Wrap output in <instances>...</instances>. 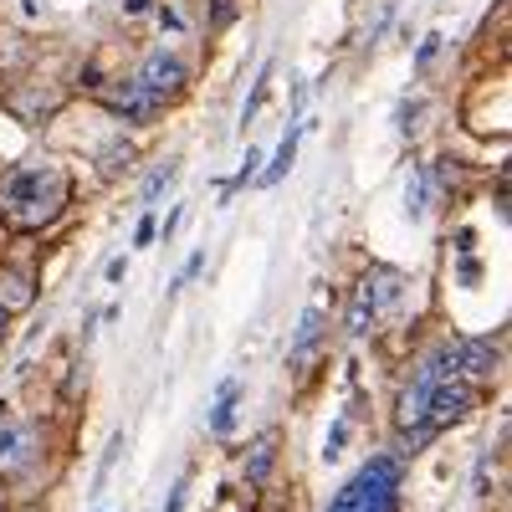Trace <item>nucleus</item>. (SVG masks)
Here are the masks:
<instances>
[{"label":"nucleus","mask_w":512,"mask_h":512,"mask_svg":"<svg viewBox=\"0 0 512 512\" xmlns=\"http://www.w3.org/2000/svg\"><path fill=\"white\" fill-rule=\"evenodd\" d=\"M67 205V175L52 164H26L6 180V216L21 231H41L62 216Z\"/></svg>","instance_id":"1"},{"label":"nucleus","mask_w":512,"mask_h":512,"mask_svg":"<svg viewBox=\"0 0 512 512\" xmlns=\"http://www.w3.org/2000/svg\"><path fill=\"white\" fill-rule=\"evenodd\" d=\"M400 482H405V461L395 451H379L338 487L328 512H400Z\"/></svg>","instance_id":"2"},{"label":"nucleus","mask_w":512,"mask_h":512,"mask_svg":"<svg viewBox=\"0 0 512 512\" xmlns=\"http://www.w3.org/2000/svg\"><path fill=\"white\" fill-rule=\"evenodd\" d=\"M134 77H139L144 88L164 103V98L185 93V82H190V62H185L180 52H169V47H154V52H144V57H139Z\"/></svg>","instance_id":"3"},{"label":"nucleus","mask_w":512,"mask_h":512,"mask_svg":"<svg viewBox=\"0 0 512 512\" xmlns=\"http://www.w3.org/2000/svg\"><path fill=\"white\" fill-rule=\"evenodd\" d=\"M31 466H36V425H26L11 410H0V472L21 477Z\"/></svg>","instance_id":"4"},{"label":"nucleus","mask_w":512,"mask_h":512,"mask_svg":"<svg viewBox=\"0 0 512 512\" xmlns=\"http://www.w3.org/2000/svg\"><path fill=\"white\" fill-rule=\"evenodd\" d=\"M103 108L113 118H123V123H149L159 113V98L144 88L134 72H128V77H118V82H108V88H103Z\"/></svg>","instance_id":"5"},{"label":"nucleus","mask_w":512,"mask_h":512,"mask_svg":"<svg viewBox=\"0 0 512 512\" xmlns=\"http://www.w3.org/2000/svg\"><path fill=\"white\" fill-rule=\"evenodd\" d=\"M354 292H364V303L374 308V318H384L395 303H400V292H405V272L400 267H369L359 282H354Z\"/></svg>","instance_id":"6"},{"label":"nucleus","mask_w":512,"mask_h":512,"mask_svg":"<svg viewBox=\"0 0 512 512\" xmlns=\"http://www.w3.org/2000/svg\"><path fill=\"white\" fill-rule=\"evenodd\" d=\"M318 344H323V308H308L303 318H297V328H292L287 364H292V369H303V364L318 354Z\"/></svg>","instance_id":"7"},{"label":"nucleus","mask_w":512,"mask_h":512,"mask_svg":"<svg viewBox=\"0 0 512 512\" xmlns=\"http://www.w3.org/2000/svg\"><path fill=\"white\" fill-rule=\"evenodd\" d=\"M297 144H303V123H287V134H282V144H277V154H272V164L262 169V175H256V185L262 190H277L282 180H287V169H292V159H297Z\"/></svg>","instance_id":"8"},{"label":"nucleus","mask_w":512,"mask_h":512,"mask_svg":"<svg viewBox=\"0 0 512 512\" xmlns=\"http://www.w3.org/2000/svg\"><path fill=\"white\" fill-rule=\"evenodd\" d=\"M236 405H241V379H221L216 384V405H210V436L226 441L236 431Z\"/></svg>","instance_id":"9"},{"label":"nucleus","mask_w":512,"mask_h":512,"mask_svg":"<svg viewBox=\"0 0 512 512\" xmlns=\"http://www.w3.org/2000/svg\"><path fill=\"white\" fill-rule=\"evenodd\" d=\"M431 205H436V169L420 164L410 175V185H405V210H410V221H425V216H431Z\"/></svg>","instance_id":"10"},{"label":"nucleus","mask_w":512,"mask_h":512,"mask_svg":"<svg viewBox=\"0 0 512 512\" xmlns=\"http://www.w3.org/2000/svg\"><path fill=\"white\" fill-rule=\"evenodd\" d=\"M134 154H139V144L128 139V134H118V139H103L98 144V175L103 180H118L128 164H134Z\"/></svg>","instance_id":"11"},{"label":"nucleus","mask_w":512,"mask_h":512,"mask_svg":"<svg viewBox=\"0 0 512 512\" xmlns=\"http://www.w3.org/2000/svg\"><path fill=\"white\" fill-rule=\"evenodd\" d=\"M36 303V287H31V277L26 272H16V267H0V308H6V313H26Z\"/></svg>","instance_id":"12"},{"label":"nucleus","mask_w":512,"mask_h":512,"mask_svg":"<svg viewBox=\"0 0 512 512\" xmlns=\"http://www.w3.org/2000/svg\"><path fill=\"white\" fill-rule=\"evenodd\" d=\"M272 466H277V441H272V436H262V441H256V446L246 451V466H241V472H246V482H251V487H262V482L272 477Z\"/></svg>","instance_id":"13"},{"label":"nucleus","mask_w":512,"mask_h":512,"mask_svg":"<svg viewBox=\"0 0 512 512\" xmlns=\"http://www.w3.org/2000/svg\"><path fill=\"white\" fill-rule=\"evenodd\" d=\"M57 108H62L57 88H31V93H21V98H16V113H26L31 123H47Z\"/></svg>","instance_id":"14"},{"label":"nucleus","mask_w":512,"mask_h":512,"mask_svg":"<svg viewBox=\"0 0 512 512\" xmlns=\"http://www.w3.org/2000/svg\"><path fill=\"white\" fill-rule=\"evenodd\" d=\"M267 93H272V62H267L262 72H256V82H251V93H246V103H241V128H251V123H256V113H262Z\"/></svg>","instance_id":"15"},{"label":"nucleus","mask_w":512,"mask_h":512,"mask_svg":"<svg viewBox=\"0 0 512 512\" xmlns=\"http://www.w3.org/2000/svg\"><path fill=\"white\" fill-rule=\"evenodd\" d=\"M374 323H379V318H374V308L364 303V292H354L349 308H344V333H349V338H364Z\"/></svg>","instance_id":"16"},{"label":"nucleus","mask_w":512,"mask_h":512,"mask_svg":"<svg viewBox=\"0 0 512 512\" xmlns=\"http://www.w3.org/2000/svg\"><path fill=\"white\" fill-rule=\"evenodd\" d=\"M169 180H175V159H159L149 175H144V185H139V195H144V205H154V200H164V190H169Z\"/></svg>","instance_id":"17"},{"label":"nucleus","mask_w":512,"mask_h":512,"mask_svg":"<svg viewBox=\"0 0 512 512\" xmlns=\"http://www.w3.org/2000/svg\"><path fill=\"white\" fill-rule=\"evenodd\" d=\"M344 441H349V415H338V420H333V431H328V441H323V461H328V466L344 456Z\"/></svg>","instance_id":"18"},{"label":"nucleus","mask_w":512,"mask_h":512,"mask_svg":"<svg viewBox=\"0 0 512 512\" xmlns=\"http://www.w3.org/2000/svg\"><path fill=\"white\" fill-rule=\"evenodd\" d=\"M210 31H226V26H236V0H210Z\"/></svg>","instance_id":"19"},{"label":"nucleus","mask_w":512,"mask_h":512,"mask_svg":"<svg viewBox=\"0 0 512 512\" xmlns=\"http://www.w3.org/2000/svg\"><path fill=\"white\" fill-rule=\"evenodd\" d=\"M200 272H205V246H195V251H190V262H185V272L175 277V287H185V282H195Z\"/></svg>","instance_id":"20"},{"label":"nucleus","mask_w":512,"mask_h":512,"mask_svg":"<svg viewBox=\"0 0 512 512\" xmlns=\"http://www.w3.org/2000/svg\"><path fill=\"white\" fill-rule=\"evenodd\" d=\"M185 497H190V477H180L175 487H169V497H164V512H185Z\"/></svg>","instance_id":"21"},{"label":"nucleus","mask_w":512,"mask_h":512,"mask_svg":"<svg viewBox=\"0 0 512 512\" xmlns=\"http://www.w3.org/2000/svg\"><path fill=\"white\" fill-rule=\"evenodd\" d=\"M154 241H159V226H154V216L144 210V221L134 226V246H154Z\"/></svg>","instance_id":"22"},{"label":"nucleus","mask_w":512,"mask_h":512,"mask_svg":"<svg viewBox=\"0 0 512 512\" xmlns=\"http://www.w3.org/2000/svg\"><path fill=\"white\" fill-rule=\"evenodd\" d=\"M436 52H441V41H436V36H425L420 47H415V67H431V62H436Z\"/></svg>","instance_id":"23"},{"label":"nucleus","mask_w":512,"mask_h":512,"mask_svg":"<svg viewBox=\"0 0 512 512\" xmlns=\"http://www.w3.org/2000/svg\"><path fill=\"white\" fill-rule=\"evenodd\" d=\"M159 21H164V31H185L190 21H185V11H175V6H164L159 11Z\"/></svg>","instance_id":"24"},{"label":"nucleus","mask_w":512,"mask_h":512,"mask_svg":"<svg viewBox=\"0 0 512 512\" xmlns=\"http://www.w3.org/2000/svg\"><path fill=\"white\" fill-rule=\"evenodd\" d=\"M154 11V0H123V16L128 21H139V16H149Z\"/></svg>","instance_id":"25"},{"label":"nucleus","mask_w":512,"mask_h":512,"mask_svg":"<svg viewBox=\"0 0 512 512\" xmlns=\"http://www.w3.org/2000/svg\"><path fill=\"white\" fill-rule=\"evenodd\" d=\"M180 226H185V205H180V210H169V221H164V231H159V236H175Z\"/></svg>","instance_id":"26"},{"label":"nucleus","mask_w":512,"mask_h":512,"mask_svg":"<svg viewBox=\"0 0 512 512\" xmlns=\"http://www.w3.org/2000/svg\"><path fill=\"white\" fill-rule=\"evenodd\" d=\"M123 272H128V262H123V256H113V262H108V282H123Z\"/></svg>","instance_id":"27"},{"label":"nucleus","mask_w":512,"mask_h":512,"mask_svg":"<svg viewBox=\"0 0 512 512\" xmlns=\"http://www.w3.org/2000/svg\"><path fill=\"white\" fill-rule=\"evenodd\" d=\"M6 333H11V313H6V308H0V338H6Z\"/></svg>","instance_id":"28"},{"label":"nucleus","mask_w":512,"mask_h":512,"mask_svg":"<svg viewBox=\"0 0 512 512\" xmlns=\"http://www.w3.org/2000/svg\"><path fill=\"white\" fill-rule=\"evenodd\" d=\"M0 512H6V492H0Z\"/></svg>","instance_id":"29"}]
</instances>
